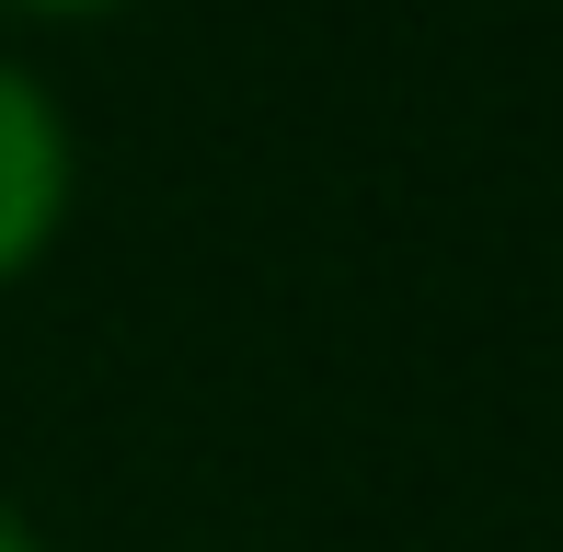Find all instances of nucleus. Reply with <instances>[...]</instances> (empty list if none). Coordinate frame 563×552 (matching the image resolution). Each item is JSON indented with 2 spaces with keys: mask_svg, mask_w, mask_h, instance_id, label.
I'll return each mask as SVG.
<instances>
[{
  "mask_svg": "<svg viewBox=\"0 0 563 552\" xmlns=\"http://www.w3.org/2000/svg\"><path fill=\"white\" fill-rule=\"evenodd\" d=\"M81 219V115L35 58L0 46V299L35 288Z\"/></svg>",
  "mask_w": 563,
  "mask_h": 552,
  "instance_id": "nucleus-1",
  "label": "nucleus"
},
{
  "mask_svg": "<svg viewBox=\"0 0 563 552\" xmlns=\"http://www.w3.org/2000/svg\"><path fill=\"white\" fill-rule=\"evenodd\" d=\"M150 12V0H0V23H46V35H69V23H126Z\"/></svg>",
  "mask_w": 563,
  "mask_h": 552,
  "instance_id": "nucleus-2",
  "label": "nucleus"
},
{
  "mask_svg": "<svg viewBox=\"0 0 563 552\" xmlns=\"http://www.w3.org/2000/svg\"><path fill=\"white\" fill-rule=\"evenodd\" d=\"M0 552H46V530H35V507H23L12 484H0Z\"/></svg>",
  "mask_w": 563,
  "mask_h": 552,
  "instance_id": "nucleus-3",
  "label": "nucleus"
}]
</instances>
